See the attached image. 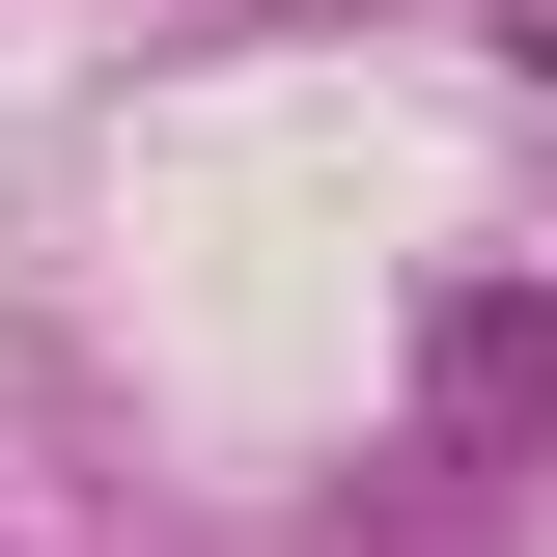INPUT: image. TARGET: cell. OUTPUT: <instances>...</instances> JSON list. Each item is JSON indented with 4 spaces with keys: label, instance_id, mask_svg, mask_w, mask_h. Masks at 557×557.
I'll list each match as a JSON object with an SVG mask.
<instances>
[{
    "label": "cell",
    "instance_id": "1",
    "mask_svg": "<svg viewBox=\"0 0 557 557\" xmlns=\"http://www.w3.org/2000/svg\"><path fill=\"white\" fill-rule=\"evenodd\" d=\"M446 446H502V418H557V278H502V307H446Z\"/></svg>",
    "mask_w": 557,
    "mask_h": 557
}]
</instances>
